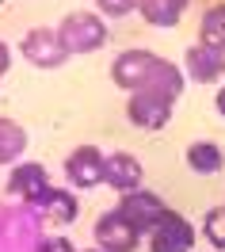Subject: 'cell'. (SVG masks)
Instances as JSON below:
<instances>
[{"instance_id":"1","label":"cell","mask_w":225,"mask_h":252,"mask_svg":"<svg viewBox=\"0 0 225 252\" xmlns=\"http://www.w3.org/2000/svg\"><path fill=\"white\" fill-rule=\"evenodd\" d=\"M57 38L69 50V58L73 54H96V50L107 46V19L99 16V12H88V8L69 12L57 23Z\"/></svg>"},{"instance_id":"2","label":"cell","mask_w":225,"mask_h":252,"mask_svg":"<svg viewBox=\"0 0 225 252\" xmlns=\"http://www.w3.org/2000/svg\"><path fill=\"white\" fill-rule=\"evenodd\" d=\"M172 111H176V99L157 92V88H138L126 99V119L138 130H161V126H168L172 123Z\"/></svg>"},{"instance_id":"3","label":"cell","mask_w":225,"mask_h":252,"mask_svg":"<svg viewBox=\"0 0 225 252\" xmlns=\"http://www.w3.org/2000/svg\"><path fill=\"white\" fill-rule=\"evenodd\" d=\"M65 180L73 191H92L107 180V153L96 145H77L65 157Z\"/></svg>"},{"instance_id":"4","label":"cell","mask_w":225,"mask_h":252,"mask_svg":"<svg viewBox=\"0 0 225 252\" xmlns=\"http://www.w3.org/2000/svg\"><path fill=\"white\" fill-rule=\"evenodd\" d=\"M195 237H198V229H195L191 221L183 218L179 210H168L149 229L145 245H149V252H195Z\"/></svg>"},{"instance_id":"5","label":"cell","mask_w":225,"mask_h":252,"mask_svg":"<svg viewBox=\"0 0 225 252\" xmlns=\"http://www.w3.org/2000/svg\"><path fill=\"white\" fill-rule=\"evenodd\" d=\"M19 54L34 65V69H57L69 62V50L57 38V27H31L19 38Z\"/></svg>"},{"instance_id":"6","label":"cell","mask_w":225,"mask_h":252,"mask_svg":"<svg viewBox=\"0 0 225 252\" xmlns=\"http://www.w3.org/2000/svg\"><path fill=\"white\" fill-rule=\"evenodd\" d=\"M161 54H153V50H145V46H130L122 50L118 58L111 62V84L114 88H122V92H138L145 84V77H149V69H153V62H157Z\"/></svg>"},{"instance_id":"7","label":"cell","mask_w":225,"mask_h":252,"mask_svg":"<svg viewBox=\"0 0 225 252\" xmlns=\"http://www.w3.org/2000/svg\"><path fill=\"white\" fill-rule=\"evenodd\" d=\"M122 218L134 225V229H141L145 237H149V229L157 225V221L168 214V206H164V199L157 195V191H149V188H141V191H130V195H122L118 199V206H114Z\"/></svg>"},{"instance_id":"8","label":"cell","mask_w":225,"mask_h":252,"mask_svg":"<svg viewBox=\"0 0 225 252\" xmlns=\"http://www.w3.org/2000/svg\"><path fill=\"white\" fill-rule=\"evenodd\" d=\"M96 249L99 252H134L141 245V229H134L118 210H107V214H99L96 218Z\"/></svg>"},{"instance_id":"9","label":"cell","mask_w":225,"mask_h":252,"mask_svg":"<svg viewBox=\"0 0 225 252\" xmlns=\"http://www.w3.org/2000/svg\"><path fill=\"white\" fill-rule=\"evenodd\" d=\"M46 188H50L46 164H38V160H19V164H12V172H8V195H12V199H19L23 206H31Z\"/></svg>"},{"instance_id":"10","label":"cell","mask_w":225,"mask_h":252,"mask_svg":"<svg viewBox=\"0 0 225 252\" xmlns=\"http://www.w3.org/2000/svg\"><path fill=\"white\" fill-rule=\"evenodd\" d=\"M183 73H187V80H195V84H218V80L225 77V54L214 50V46L195 42V46H187V54H183Z\"/></svg>"},{"instance_id":"11","label":"cell","mask_w":225,"mask_h":252,"mask_svg":"<svg viewBox=\"0 0 225 252\" xmlns=\"http://www.w3.org/2000/svg\"><path fill=\"white\" fill-rule=\"evenodd\" d=\"M107 188H114L118 195H130V191H141L145 188V168L141 160L126 153V149H114L107 153V180H103Z\"/></svg>"},{"instance_id":"12","label":"cell","mask_w":225,"mask_h":252,"mask_svg":"<svg viewBox=\"0 0 225 252\" xmlns=\"http://www.w3.org/2000/svg\"><path fill=\"white\" fill-rule=\"evenodd\" d=\"M27 210H34L38 218H46V221H54V225H69V221L77 218V210H81V199L73 195V191H65V188H54L50 184L38 199H34Z\"/></svg>"},{"instance_id":"13","label":"cell","mask_w":225,"mask_h":252,"mask_svg":"<svg viewBox=\"0 0 225 252\" xmlns=\"http://www.w3.org/2000/svg\"><path fill=\"white\" fill-rule=\"evenodd\" d=\"M187 168H191L195 176H218L225 168V153L218 142H210V138H198V142L187 145Z\"/></svg>"},{"instance_id":"14","label":"cell","mask_w":225,"mask_h":252,"mask_svg":"<svg viewBox=\"0 0 225 252\" xmlns=\"http://www.w3.org/2000/svg\"><path fill=\"white\" fill-rule=\"evenodd\" d=\"M187 4H191V0H141L138 12H141V19L149 23V27L168 31V27H179V19H183V12H187Z\"/></svg>"},{"instance_id":"15","label":"cell","mask_w":225,"mask_h":252,"mask_svg":"<svg viewBox=\"0 0 225 252\" xmlns=\"http://www.w3.org/2000/svg\"><path fill=\"white\" fill-rule=\"evenodd\" d=\"M198 42L225 54V0L210 4L206 12H202V19H198Z\"/></svg>"},{"instance_id":"16","label":"cell","mask_w":225,"mask_h":252,"mask_svg":"<svg viewBox=\"0 0 225 252\" xmlns=\"http://www.w3.org/2000/svg\"><path fill=\"white\" fill-rule=\"evenodd\" d=\"M27 149V130L12 119H0V164H19Z\"/></svg>"},{"instance_id":"17","label":"cell","mask_w":225,"mask_h":252,"mask_svg":"<svg viewBox=\"0 0 225 252\" xmlns=\"http://www.w3.org/2000/svg\"><path fill=\"white\" fill-rule=\"evenodd\" d=\"M202 237L214 252H225V206H210L202 214Z\"/></svg>"},{"instance_id":"18","label":"cell","mask_w":225,"mask_h":252,"mask_svg":"<svg viewBox=\"0 0 225 252\" xmlns=\"http://www.w3.org/2000/svg\"><path fill=\"white\" fill-rule=\"evenodd\" d=\"M141 0H96L99 16H111V19H122V16H134Z\"/></svg>"},{"instance_id":"19","label":"cell","mask_w":225,"mask_h":252,"mask_svg":"<svg viewBox=\"0 0 225 252\" xmlns=\"http://www.w3.org/2000/svg\"><path fill=\"white\" fill-rule=\"evenodd\" d=\"M38 252H73V245H69L65 237H50V241H46Z\"/></svg>"},{"instance_id":"20","label":"cell","mask_w":225,"mask_h":252,"mask_svg":"<svg viewBox=\"0 0 225 252\" xmlns=\"http://www.w3.org/2000/svg\"><path fill=\"white\" fill-rule=\"evenodd\" d=\"M8 62H12V54H8V46H4V42H0V77H4V73H8Z\"/></svg>"},{"instance_id":"21","label":"cell","mask_w":225,"mask_h":252,"mask_svg":"<svg viewBox=\"0 0 225 252\" xmlns=\"http://www.w3.org/2000/svg\"><path fill=\"white\" fill-rule=\"evenodd\" d=\"M214 107H218V115H222V119H225V84H222V88H218V99H214Z\"/></svg>"},{"instance_id":"22","label":"cell","mask_w":225,"mask_h":252,"mask_svg":"<svg viewBox=\"0 0 225 252\" xmlns=\"http://www.w3.org/2000/svg\"><path fill=\"white\" fill-rule=\"evenodd\" d=\"M88 252H99V249H88Z\"/></svg>"}]
</instances>
